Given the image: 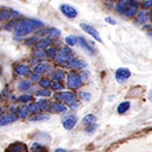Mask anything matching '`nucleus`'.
Listing matches in <instances>:
<instances>
[{"label": "nucleus", "instance_id": "nucleus-1", "mask_svg": "<svg viewBox=\"0 0 152 152\" xmlns=\"http://www.w3.org/2000/svg\"><path fill=\"white\" fill-rule=\"evenodd\" d=\"M44 24L39 20H33V19H26L20 21L17 26H15V37H25L30 33H32L33 31L38 30L39 27H42Z\"/></svg>", "mask_w": 152, "mask_h": 152}, {"label": "nucleus", "instance_id": "nucleus-2", "mask_svg": "<svg viewBox=\"0 0 152 152\" xmlns=\"http://www.w3.org/2000/svg\"><path fill=\"white\" fill-rule=\"evenodd\" d=\"M54 97L64 103H66L70 106H73V104L76 103V94L72 92H63V93H56Z\"/></svg>", "mask_w": 152, "mask_h": 152}, {"label": "nucleus", "instance_id": "nucleus-3", "mask_svg": "<svg viewBox=\"0 0 152 152\" xmlns=\"http://www.w3.org/2000/svg\"><path fill=\"white\" fill-rule=\"evenodd\" d=\"M67 85L71 88H79L83 85V79H81V77L79 76L78 73L71 72L67 76Z\"/></svg>", "mask_w": 152, "mask_h": 152}, {"label": "nucleus", "instance_id": "nucleus-4", "mask_svg": "<svg viewBox=\"0 0 152 152\" xmlns=\"http://www.w3.org/2000/svg\"><path fill=\"white\" fill-rule=\"evenodd\" d=\"M60 11H61V13H63L65 17H67L69 19H73V18H76L77 14H78V12H77L76 8L72 7L71 5H67V4L61 5V6H60Z\"/></svg>", "mask_w": 152, "mask_h": 152}, {"label": "nucleus", "instance_id": "nucleus-5", "mask_svg": "<svg viewBox=\"0 0 152 152\" xmlns=\"http://www.w3.org/2000/svg\"><path fill=\"white\" fill-rule=\"evenodd\" d=\"M131 77V72L127 69H118L115 72V79L118 83H125Z\"/></svg>", "mask_w": 152, "mask_h": 152}, {"label": "nucleus", "instance_id": "nucleus-6", "mask_svg": "<svg viewBox=\"0 0 152 152\" xmlns=\"http://www.w3.org/2000/svg\"><path fill=\"white\" fill-rule=\"evenodd\" d=\"M7 152H27V146L21 143V142H15L13 144H11L7 149H6Z\"/></svg>", "mask_w": 152, "mask_h": 152}, {"label": "nucleus", "instance_id": "nucleus-7", "mask_svg": "<svg viewBox=\"0 0 152 152\" xmlns=\"http://www.w3.org/2000/svg\"><path fill=\"white\" fill-rule=\"evenodd\" d=\"M80 27H81L85 32H87L91 37H93L97 41L102 42V38H100V36H99V33H98V31H97L96 28H93L92 26H90V25H87V24H81V25H80Z\"/></svg>", "mask_w": 152, "mask_h": 152}, {"label": "nucleus", "instance_id": "nucleus-8", "mask_svg": "<svg viewBox=\"0 0 152 152\" xmlns=\"http://www.w3.org/2000/svg\"><path fill=\"white\" fill-rule=\"evenodd\" d=\"M77 124V117L75 114H71L69 117H66L64 120H63V126L66 129V130H71L75 127V125Z\"/></svg>", "mask_w": 152, "mask_h": 152}, {"label": "nucleus", "instance_id": "nucleus-9", "mask_svg": "<svg viewBox=\"0 0 152 152\" xmlns=\"http://www.w3.org/2000/svg\"><path fill=\"white\" fill-rule=\"evenodd\" d=\"M18 119V117L14 113H7L4 114L1 118H0V126H5L7 124H11L13 121H15Z\"/></svg>", "mask_w": 152, "mask_h": 152}, {"label": "nucleus", "instance_id": "nucleus-10", "mask_svg": "<svg viewBox=\"0 0 152 152\" xmlns=\"http://www.w3.org/2000/svg\"><path fill=\"white\" fill-rule=\"evenodd\" d=\"M67 67H76V69H85L86 67V63L83 60H71L67 63L66 65Z\"/></svg>", "mask_w": 152, "mask_h": 152}, {"label": "nucleus", "instance_id": "nucleus-11", "mask_svg": "<svg viewBox=\"0 0 152 152\" xmlns=\"http://www.w3.org/2000/svg\"><path fill=\"white\" fill-rule=\"evenodd\" d=\"M15 72L19 75V76H27L30 73V69L26 66V65H18L15 67Z\"/></svg>", "mask_w": 152, "mask_h": 152}, {"label": "nucleus", "instance_id": "nucleus-12", "mask_svg": "<svg viewBox=\"0 0 152 152\" xmlns=\"http://www.w3.org/2000/svg\"><path fill=\"white\" fill-rule=\"evenodd\" d=\"M52 107H53V110L56 112H59V113L66 112V110H67L66 105L65 104H61V103H54V104H52Z\"/></svg>", "mask_w": 152, "mask_h": 152}, {"label": "nucleus", "instance_id": "nucleus-13", "mask_svg": "<svg viewBox=\"0 0 152 152\" xmlns=\"http://www.w3.org/2000/svg\"><path fill=\"white\" fill-rule=\"evenodd\" d=\"M129 109H130V103H129V102H124V103H120V104H119L117 111H118V113L121 114V113H125Z\"/></svg>", "mask_w": 152, "mask_h": 152}, {"label": "nucleus", "instance_id": "nucleus-14", "mask_svg": "<svg viewBox=\"0 0 152 152\" xmlns=\"http://www.w3.org/2000/svg\"><path fill=\"white\" fill-rule=\"evenodd\" d=\"M78 42H79V44L83 46V48H85V50H86L88 53H93V50L91 48V46H90V45L86 42V40H85L84 38H80V37H78Z\"/></svg>", "mask_w": 152, "mask_h": 152}, {"label": "nucleus", "instance_id": "nucleus-15", "mask_svg": "<svg viewBox=\"0 0 152 152\" xmlns=\"http://www.w3.org/2000/svg\"><path fill=\"white\" fill-rule=\"evenodd\" d=\"M94 121H96V115H93V114H87V115H85L84 119H83V123H84L85 125L94 124Z\"/></svg>", "mask_w": 152, "mask_h": 152}, {"label": "nucleus", "instance_id": "nucleus-16", "mask_svg": "<svg viewBox=\"0 0 152 152\" xmlns=\"http://www.w3.org/2000/svg\"><path fill=\"white\" fill-rule=\"evenodd\" d=\"M17 113H18V118H24L28 114V110H27V106H23V107H19L17 110Z\"/></svg>", "mask_w": 152, "mask_h": 152}, {"label": "nucleus", "instance_id": "nucleus-17", "mask_svg": "<svg viewBox=\"0 0 152 152\" xmlns=\"http://www.w3.org/2000/svg\"><path fill=\"white\" fill-rule=\"evenodd\" d=\"M30 87H31V83L27 81V80L20 81V83H19V86H18V88H19L20 91H26V90H28Z\"/></svg>", "mask_w": 152, "mask_h": 152}, {"label": "nucleus", "instance_id": "nucleus-18", "mask_svg": "<svg viewBox=\"0 0 152 152\" xmlns=\"http://www.w3.org/2000/svg\"><path fill=\"white\" fill-rule=\"evenodd\" d=\"M50 117L46 114H34L33 117L30 118L31 121H39V120H47Z\"/></svg>", "mask_w": 152, "mask_h": 152}, {"label": "nucleus", "instance_id": "nucleus-19", "mask_svg": "<svg viewBox=\"0 0 152 152\" xmlns=\"http://www.w3.org/2000/svg\"><path fill=\"white\" fill-rule=\"evenodd\" d=\"M65 40L70 46H75L78 44V37H75V36H69L65 38Z\"/></svg>", "mask_w": 152, "mask_h": 152}, {"label": "nucleus", "instance_id": "nucleus-20", "mask_svg": "<svg viewBox=\"0 0 152 152\" xmlns=\"http://www.w3.org/2000/svg\"><path fill=\"white\" fill-rule=\"evenodd\" d=\"M47 69H48V65H47V64H39V65H37V66L34 67V71H36L37 73H41V72L47 71Z\"/></svg>", "mask_w": 152, "mask_h": 152}, {"label": "nucleus", "instance_id": "nucleus-21", "mask_svg": "<svg viewBox=\"0 0 152 152\" xmlns=\"http://www.w3.org/2000/svg\"><path fill=\"white\" fill-rule=\"evenodd\" d=\"M32 99H33V97L31 94H24V96H21V97L18 98V102H20V103H27V102H31Z\"/></svg>", "mask_w": 152, "mask_h": 152}, {"label": "nucleus", "instance_id": "nucleus-22", "mask_svg": "<svg viewBox=\"0 0 152 152\" xmlns=\"http://www.w3.org/2000/svg\"><path fill=\"white\" fill-rule=\"evenodd\" d=\"M27 110H28V112L36 113V112L40 111V106H39V104H31L27 106Z\"/></svg>", "mask_w": 152, "mask_h": 152}, {"label": "nucleus", "instance_id": "nucleus-23", "mask_svg": "<svg viewBox=\"0 0 152 152\" xmlns=\"http://www.w3.org/2000/svg\"><path fill=\"white\" fill-rule=\"evenodd\" d=\"M36 94H37V96H40V97H48V96H51V91H48V90L44 88V90L37 91V93H36Z\"/></svg>", "mask_w": 152, "mask_h": 152}, {"label": "nucleus", "instance_id": "nucleus-24", "mask_svg": "<svg viewBox=\"0 0 152 152\" xmlns=\"http://www.w3.org/2000/svg\"><path fill=\"white\" fill-rule=\"evenodd\" d=\"M56 53H57V50H56L54 47H52V48H48V50L45 52V56H47V57H50V58H53V57H56Z\"/></svg>", "mask_w": 152, "mask_h": 152}, {"label": "nucleus", "instance_id": "nucleus-25", "mask_svg": "<svg viewBox=\"0 0 152 152\" xmlns=\"http://www.w3.org/2000/svg\"><path fill=\"white\" fill-rule=\"evenodd\" d=\"M80 97H81L83 100L88 102V100L91 99V93H90V92H81V93H80Z\"/></svg>", "mask_w": 152, "mask_h": 152}, {"label": "nucleus", "instance_id": "nucleus-26", "mask_svg": "<svg viewBox=\"0 0 152 152\" xmlns=\"http://www.w3.org/2000/svg\"><path fill=\"white\" fill-rule=\"evenodd\" d=\"M39 84H40L44 88H46V87H48V86L51 85V81H50L48 79H41V80L39 81Z\"/></svg>", "mask_w": 152, "mask_h": 152}, {"label": "nucleus", "instance_id": "nucleus-27", "mask_svg": "<svg viewBox=\"0 0 152 152\" xmlns=\"http://www.w3.org/2000/svg\"><path fill=\"white\" fill-rule=\"evenodd\" d=\"M51 44V40H48V39H42L40 42L38 44V47H44V46H48Z\"/></svg>", "mask_w": 152, "mask_h": 152}, {"label": "nucleus", "instance_id": "nucleus-28", "mask_svg": "<svg viewBox=\"0 0 152 152\" xmlns=\"http://www.w3.org/2000/svg\"><path fill=\"white\" fill-rule=\"evenodd\" d=\"M51 85H52V87H53L54 90H63V88H64V86H63L59 81H54V83L51 84Z\"/></svg>", "mask_w": 152, "mask_h": 152}, {"label": "nucleus", "instance_id": "nucleus-29", "mask_svg": "<svg viewBox=\"0 0 152 152\" xmlns=\"http://www.w3.org/2000/svg\"><path fill=\"white\" fill-rule=\"evenodd\" d=\"M88 127H86V132H88V133H92V132H94L96 131V129H97V124H91V125H87Z\"/></svg>", "mask_w": 152, "mask_h": 152}, {"label": "nucleus", "instance_id": "nucleus-30", "mask_svg": "<svg viewBox=\"0 0 152 152\" xmlns=\"http://www.w3.org/2000/svg\"><path fill=\"white\" fill-rule=\"evenodd\" d=\"M63 77H64V72H63V71H56V72H54V78H56V80H61Z\"/></svg>", "mask_w": 152, "mask_h": 152}, {"label": "nucleus", "instance_id": "nucleus-31", "mask_svg": "<svg viewBox=\"0 0 152 152\" xmlns=\"http://www.w3.org/2000/svg\"><path fill=\"white\" fill-rule=\"evenodd\" d=\"M40 104H41V107H42V110H46V111H48V110H50L48 103H45V102H40Z\"/></svg>", "mask_w": 152, "mask_h": 152}, {"label": "nucleus", "instance_id": "nucleus-32", "mask_svg": "<svg viewBox=\"0 0 152 152\" xmlns=\"http://www.w3.org/2000/svg\"><path fill=\"white\" fill-rule=\"evenodd\" d=\"M105 21H106V23H109V24H112V25L115 24V20H113V19H112V18H110V17H107V18L105 19Z\"/></svg>", "mask_w": 152, "mask_h": 152}, {"label": "nucleus", "instance_id": "nucleus-33", "mask_svg": "<svg viewBox=\"0 0 152 152\" xmlns=\"http://www.w3.org/2000/svg\"><path fill=\"white\" fill-rule=\"evenodd\" d=\"M39 79V75L38 73H34V75H32V80H38Z\"/></svg>", "mask_w": 152, "mask_h": 152}, {"label": "nucleus", "instance_id": "nucleus-34", "mask_svg": "<svg viewBox=\"0 0 152 152\" xmlns=\"http://www.w3.org/2000/svg\"><path fill=\"white\" fill-rule=\"evenodd\" d=\"M54 152H67V151H65L64 149H57V150H56Z\"/></svg>", "mask_w": 152, "mask_h": 152}, {"label": "nucleus", "instance_id": "nucleus-35", "mask_svg": "<svg viewBox=\"0 0 152 152\" xmlns=\"http://www.w3.org/2000/svg\"><path fill=\"white\" fill-rule=\"evenodd\" d=\"M1 113H2V109H0V115H1Z\"/></svg>", "mask_w": 152, "mask_h": 152}, {"label": "nucleus", "instance_id": "nucleus-36", "mask_svg": "<svg viewBox=\"0 0 152 152\" xmlns=\"http://www.w3.org/2000/svg\"><path fill=\"white\" fill-rule=\"evenodd\" d=\"M0 99H1V96H0Z\"/></svg>", "mask_w": 152, "mask_h": 152}]
</instances>
